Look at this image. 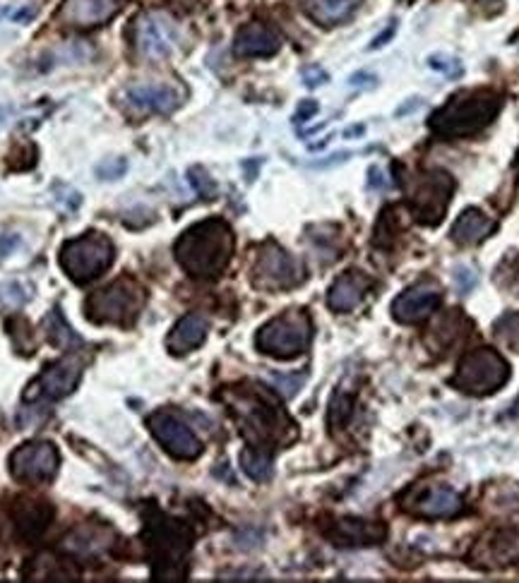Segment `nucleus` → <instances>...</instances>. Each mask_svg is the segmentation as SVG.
<instances>
[{"instance_id":"27","label":"nucleus","mask_w":519,"mask_h":583,"mask_svg":"<svg viewBox=\"0 0 519 583\" xmlns=\"http://www.w3.org/2000/svg\"><path fill=\"white\" fill-rule=\"evenodd\" d=\"M301 3L315 22L322 27H334L349 20L363 0H301Z\"/></svg>"},{"instance_id":"16","label":"nucleus","mask_w":519,"mask_h":583,"mask_svg":"<svg viewBox=\"0 0 519 583\" xmlns=\"http://www.w3.org/2000/svg\"><path fill=\"white\" fill-rule=\"evenodd\" d=\"M440 298H443L440 286L433 284V281H423V284H416L404 293H399L395 303H392V315L402 324L423 322L438 308Z\"/></svg>"},{"instance_id":"45","label":"nucleus","mask_w":519,"mask_h":583,"mask_svg":"<svg viewBox=\"0 0 519 583\" xmlns=\"http://www.w3.org/2000/svg\"><path fill=\"white\" fill-rule=\"evenodd\" d=\"M395 29H397V22H392V24H390V29H387V32H383V34H380L378 39H375L373 44H371V48H380L383 44H387V41H390V36L395 34Z\"/></svg>"},{"instance_id":"36","label":"nucleus","mask_w":519,"mask_h":583,"mask_svg":"<svg viewBox=\"0 0 519 583\" xmlns=\"http://www.w3.org/2000/svg\"><path fill=\"white\" fill-rule=\"evenodd\" d=\"M125 171H128V161H125L123 156H111V159H104L97 166V178L118 180V178H123Z\"/></svg>"},{"instance_id":"30","label":"nucleus","mask_w":519,"mask_h":583,"mask_svg":"<svg viewBox=\"0 0 519 583\" xmlns=\"http://www.w3.org/2000/svg\"><path fill=\"white\" fill-rule=\"evenodd\" d=\"M46 336H49L51 344H56L58 348H73L75 344H80L77 334L70 329V324L65 322L61 308H53L46 317Z\"/></svg>"},{"instance_id":"33","label":"nucleus","mask_w":519,"mask_h":583,"mask_svg":"<svg viewBox=\"0 0 519 583\" xmlns=\"http://www.w3.org/2000/svg\"><path fill=\"white\" fill-rule=\"evenodd\" d=\"M303 382H306V375H282V372H274L272 375V387L277 389L284 399H291L301 392Z\"/></svg>"},{"instance_id":"42","label":"nucleus","mask_w":519,"mask_h":583,"mask_svg":"<svg viewBox=\"0 0 519 583\" xmlns=\"http://www.w3.org/2000/svg\"><path fill=\"white\" fill-rule=\"evenodd\" d=\"M315 111H318V104H315V101H303V104L298 106V111H296V120L301 123V120L313 118Z\"/></svg>"},{"instance_id":"8","label":"nucleus","mask_w":519,"mask_h":583,"mask_svg":"<svg viewBox=\"0 0 519 583\" xmlns=\"http://www.w3.org/2000/svg\"><path fill=\"white\" fill-rule=\"evenodd\" d=\"M111 262L113 243L99 231H89L85 236L68 240L61 250V267L77 284L97 279Z\"/></svg>"},{"instance_id":"47","label":"nucleus","mask_w":519,"mask_h":583,"mask_svg":"<svg viewBox=\"0 0 519 583\" xmlns=\"http://www.w3.org/2000/svg\"><path fill=\"white\" fill-rule=\"evenodd\" d=\"M359 132H363V125H356V128L346 130V137H359Z\"/></svg>"},{"instance_id":"38","label":"nucleus","mask_w":519,"mask_h":583,"mask_svg":"<svg viewBox=\"0 0 519 583\" xmlns=\"http://www.w3.org/2000/svg\"><path fill=\"white\" fill-rule=\"evenodd\" d=\"M476 284V272L471 267H459L455 269V286H457V291L459 293H469L471 288H474Z\"/></svg>"},{"instance_id":"3","label":"nucleus","mask_w":519,"mask_h":583,"mask_svg":"<svg viewBox=\"0 0 519 583\" xmlns=\"http://www.w3.org/2000/svg\"><path fill=\"white\" fill-rule=\"evenodd\" d=\"M503 99L491 89L457 92L443 108L433 113L431 130L440 137H471L493 123Z\"/></svg>"},{"instance_id":"6","label":"nucleus","mask_w":519,"mask_h":583,"mask_svg":"<svg viewBox=\"0 0 519 583\" xmlns=\"http://www.w3.org/2000/svg\"><path fill=\"white\" fill-rule=\"evenodd\" d=\"M313 339V322L306 310L294 308L277 315L255 336L258 351L274 358H296L308 351Z\"/></svg>"},{"instance_id":"46","label":"nucleus","mask_w":519,"mask_h":583,"mask_svg":"<svg viewBox=\"0 0 519 583\" xmlns=\"http://www.w3.org/2000/svg\"><path fill=\"white\" fill-rule=\"evenodd\" d=\"M371 77H373V75H366V72H359V75L351 77L349 82H351V84H366V82H368V84H375V80H371Z\"/></svg>"},{"instance_id":"40","label":"nucleus","mask_w":519,"mask_h":583,"mask_svg":"<svg viewBox=\"0 0 519 583\" xmlns=\"http://www.w3.org/2000/svg\"><path fill=\"white\" fill-rule=\"evenodd\" d=\"M325 82H327V72L318 68V65H310V68L303 70V84H306V87L315 89Z\"/></svg>"},{"instance_id":"4","label":"nucleus","mask_w":519,"mask_h":583,"mask_svg":"<svg viewBox=\"0 0 519 583\" xmlns=\"http://www.w3.org/2000/svg\"><path fill=\"white\" fill-rule=\"evenodd\" d=\"M190 545H193V533L186 524L169 516L147 519V548L157 579H183Z\"/></svg>"},{"instance_id":"20","label":"nucleus","mask_w":519,"mask_h":583,"mask_svg":"<svg viewBox=\"0 0 519 583\" xmlns=\"http://www.w3.org/2000/svg\"><path fill=\"white\" fill-rule=\"evenodd\" d=\"M121 8L123 0H65L63 20L75 27H99Z\"/></svg>"},{"instance_id":"44","label":"nucleus","mask_w":519,"mask_h":583,"mask_svg":"<svg viewBox=\"0 0 519 583\" xmlns=\"http://www.w3.org/2000/svg\"><path fill=\"white\" fill-rule=\"evenodd\" d=\"M34 15H37V10H34V8H29V5H27V8H22V10H17V12H15V15H13V20H15V22H20V24H25V22L32 20Z\"/></svg>"},{"instance_id":"9","label":"nucleus","mask_w":519,"mask_h":583,"mask_svg":"<svg viewBox=\"0 0 519 583\" xmlns=\"http://www.w3.org/2000/svg\"><path fill=\"white\" fill-rule=\"evenodd\" d=\"M409 207L419 221L428 226L440 224L447 204L455 192V178L447 171H428L407 180Z\"/></svg>"},{"instance_id":"24","label":"nucleus","mask_w":519,"mask_h":583,"mask_svg":"<svg viewBox=\"0 0 519 583\" xmlns=\"http://www.w3.org/2000/svg\"><path fill=\"white\" fill-rule=\"evenodd\" d=\"M53 519V507L44 500H25L15 507L17 533L27 540H37Z\"/></svg>"},{"instance_id":"31","label":"nucleus","mask_w":519,"mask_h":583,"mask_svg":"<svg viewBox=\"0 0 519 583\" xmlns=\"http://www.w3.org/2000/svg\"><path fill=\"white\" fill-rule=\"evenodd\" d=\"M495 284L505 288L507 293L519 296V255L505 257L503 264L498 267V274H495Z\"/></svg>"},{"instance_id":"29","label":"nucleus","mask_w":519,"mask_h":583,"mask_svg":"<svg viewBox=\"0 0 519 583\" xmlns=\"http://www.w3.org/2000/svg\"><path fill=\"white\" fill-rule=\"evenodd\" d=\"M241 466H243V471H246V476L258 480V483L270 480L274 473L270 452H265V449H255V447L246 449V452L241 454Z\"/></svg>"},{"instance_id":"43","label":"nucleus","mask_w":519,"mask_h":583,"mask_svg":"<svg viewBox=\"0 0 519 583\" xmlns=\"http://www.w3.org/2000/svg\"><path fill=\"white\" fill-rule=\"evenodd\" d=\"M368 185H371V188H383L385 178L383 173H380V168H371V173H368Z\"/></svg>"},{"instance_id":"26","label":"nucleus","mask_w":519,"mask_h":583,"mask_svg":"<svg viewBox=\"0 0 519 583\" xmlns=\"http://www.w3.org/2000/svg\"><path fill=\"white\" fill-rule=\"evenodd\" d=\"M469 334V320L459 312H447L445 317H440L438 324L431 329V336H428V344L435 353H450L452 348H457V344L462 339H467Z\"/></svg>"},{"instance_id":"37","label":"nucleus","mask_w":519,"mask_h":583,"mask_svg":"<svg viewBox=\"0 0 519 583\" xmlns=\"http://www.w3.org/2000/svg\"><path fill=\"white\" fill-rule=\"evenodd\" d=\"M431 68H435L438 72H445L450 80H457L459 75H462V65H459L457 58H447V56H433L431 60Z\"/></svg>"},{"instance_id":"35","label":"nucleus","mask_w":519,"mask_h":583,"mask_svg":"<svg viewBox=\"0 0 519 583\" xmlns=\"http://www.w3.org/2000/svg\"><path fill=\"white\" fill-rule=\"evenodd\" d=\"M188 178H190V183H193L195 192H200V197H205V200H212V197L217 195V183H214L210 173H205V168H200V166L190 168Z\"/></svg>"},{"instance_id":"1","label":"nucleus","mask_w":519,"mask_h":583,"mask_svg":"<svg viewBox=\"0 0 519 583\" xmlns=\"http://www.w3.org/2000/svg\"><path fill=\"white\" fill-rule=\"evenodd\" d=\"M226 401L234 413L238 430L255 449L272 452L274 447L296 437L294 420L286 416L282 404L260 384H241V387L229 389Z\"/></svg>"},{"instance_id":"10","label":"nucleus","mask_w":519,"mask_h":583,"mask_svg":"<svg viewBox=\"0 0 519 583\" xmlns=\"http://www.w3.org/2000/svg\"><path fill=\"white\" fill-rule=\"evenodd\" d=\"M306 279L301 262L277 243H265L255 257L253 284L262 291H286Z\"/></svg>"},{"instance_id":"39","label":"nucleus","mask_w":519,"mask_h":583,"mask_svg":"<svg viewBox=\"0 0 519 583\" xmlns=\"http://www.w3.org/2000/svg\"><path fill=\"white\" fill-rule=\"evenodd\" d=\"M0 298H3V303H8V305H22L27 300V293L22 291V286L20 284H5V286H0Z\"/></svg>"},{"instance_id":"17","label":"nucleus","mask_w":519,"mask_h":583,"mask_svg":"<svg viewBox=\"0 0 519 583\" xmlns=\"http://www.w3.org/2000/svg\"><path fill=\"white\" fill-rule=\"evenodd\" d=\"M82 370H85V363L82 358L68 356L58 363H53L39 375V380L34 382L32 392L34 396H44V399L58 401L65 399L68 394L75 392L77 382H80Z\"/></svg>"},{"instance_id":"5","label":"nucleus","mask_w":519,"mask_h":583,"mask_svg":"<svg viewBox=\"0 0 519 583\" xmlns=\"http://www.w3.org/2000/svg\"><path fill=\"white\" fill-rule=\"evenodd\" d=\"M145 308V291L137 281L121 276L113 284L99 288L87 298V320L94 324H121L130 327Z\"/></svg>"},{"instance_id":"21","label":"nucleus","mask_w":519,"mask_h":583,"mask_svg":"<svg viewBox=\"0 0 519 583\" xmlns=\"http://www.w3.org/2000/svg\"><path fill=\"white\" fill-rule=\"evenodd\" d=\"M371 286H373L371 276L359 272V269H351V272L342 274L334 281L330 288V296H327V305H330L334 312L354 310L356 305L366 298V293L371 291Z\"/></svg>"},{"instance_id":"34","label":"nucleus","mask_w":519,"mask_h":583,"mask_svg":"<svg viewBox=\"0 0 519 583\" xmlns=\"http://www.w3.org/2000/svg\"><path fill=\"white\" fill-rule=\"evenodd\" d=\"M351 416V399L349 394L337 392L334 394L332 404H330V428L337 430L339 425H344Z\"/></svg>"},{"instance_id":"7","label":"nucleus","mask_w":519,"mask_h":583,"mask_svg":"<svg viewBox=\"0 0 519 583\" xmlns=\"http://www.w3.org/2000/svg\"><path fill=\"white\" fill-rule=\"evenodd\" d=\"M510 380V365L491 346H481L469 351L462 358L459 368L452 377V384L459 392L474 396H486L498 392L503 384Z\"/></svg>"},{"instance_id":"25","label":"nucleus","mask_w":519,"mask_h":583,"mask_svg":"<svg viewBox=\"0 0 519 583\" xmlns=\"http://www.w3.org/2000/svg\"><path fill=\"white\" fill-rule=\"evenodd\" d=\"M207 327L210 324H207L205 317L198 315V312H190V315L181 317L176 327H173L169 339H166V346L176 356H183V353L193 351V348H198L205 341Z\"/></svg>"},{"instance_id":"49","label":"nucleus","mask_w":519,"mask_h":583,"mask_svg":"<svg viewBox=\"0 0 519 583\" xmlns=\"http://www.w3.org/2000/svg\"><path fill=\"white\" fill-rule=\"evenodd\" d=\"M0 15H3V10H0Z\"/></svg>"},{"instance_id":"11","label":"nucleus","mask_w":519,"mask_h":583,"mask_svg":"<svg viewBox=\"0 0 519 583\" xmlns=\"http://www.w3.org/2000/svg\"><path fill=\"white\" fill-rule=\"evenodd\" d=\"M149 430H152L154 440L169 452L173 459H198L202 454V442L198 440L193 430L188 428L186 420L178 413L169 411V408H161V411L149 416Z\"/></svg>"},{"instance_id":"18","label":"nucleus","mask_w":519,"mask_h":583,"mask_svg":"<svg viewBox=\"0 0 519 583\" xmlns=\"http://www.w3.org/2000/svg\"><path fill=\"white\" fill-rule=\"evenodd\" d=\"M325 536L330 543L342 545V548H361V545H378L387 536V528L380 521L354 519V516H344V519L330 521L325 528Z\"/></svg>"},{"instance_id":"41","label":"nucleus","mask_w":519,"mask_h":583,"mask_svg":"<svg viewBox=\"0 0 519 583\" xmlns=\"http://www.w3.org/2000/svg\"><path fill=\"white\" fill-rule=\"evenodd\" d=\"M17 243H20V238L13 236V233H3L0 236V260H5L17 248Z\"/></svg>"},{"instance_id":"28","label":"nucleus","mask_w":519,"mask_h":583,"mask_svg":"<svg viewBox=\"0 0 519 583\" xmlns=\"http://www.w3.org/2000/svg\"><path fill=\"white\" fill-rule=\"evenodd\" d=\"M495 228V221L491 216H486L481 209H467L452 226V240H457L459 245H476L483 238L491 236Z\"/></svg>"},{"instance_id":"32","label":"nucleus","mask_w":519,"mask_h":583,"mask_svg":"<svg viewBox=\"0 0 519 583\" xmlns=\"http://www.w3.org/2000/svg\"><path fill=\"white\" fill-rule=\"evenodd\" d=\"M495 334L503 341L505 346H510L512 351H519V315L517 312H510L503 320H498L495 324Z\"/></svg>"},{"instance_id":"13","label":"nucleus","mask_w":519,"mask_h":583,"mask_svg":"<svg viewBox=\"0 0 519 583\" xmlns=\"http://www.w3.org/2000/svg\"><path fill=\"white\" fill-rule=\"evenodd\" d=\"M58 471V449L51 442H25L10 454V473L22 483L51 480Z\"/></svg>"},{"instance_id":"2","label":"nucleus","mask_w":519,"mask_h":583,"mask_svg":"<svg viewBox=\"0 0 519 583\" xmlns=\"http://www.w3.org/2000/svg\"><path fill=\"white\" fill-rule=\"evenodd\" d=\"M176 260L188 274L200 279H214L226 269L234 255V233L226 221L207 219L190 226L176 240Z\"/></svg>"},{"instance_id":"22","label":"nucleus","mask_w":519,"mask_h":583,"mask_svg":"<svg viewBox=\"0 0 519 583\" xmlns=\"http://www.w3.org/2000/svg\"><path fill=\"white\" fill-rule=\"evenodd\" d=\"M282 39L272 27L262 22H250L246 27L238 29L234 51L236 56H272L279 51Z\"/></svg>"},{"instance_id":"48","label":"nucleus","mask_w":519,"mask_h":583,"mask_svg":"<svg viewBox=\"0 0 519 583\" xmlns=\"http://www.w3.org/2000/svg\"><path fill=\"white\" fill-rule=\"evenodd\" d=\"M479 3H483V5H498L500 0H479Z\"/></svg>"},{"instance_id":"23","label":"nucleus","mask_w":519,"mask_h":583,"mask_svg":"<svg viewBox=\"0 0 519 583\" xmlns=\"http://www.w3.org/2000/svg\"><path fill=\"white\" fill-rule=\"evenodd\" d=\"M113 543V531L101 524H85L75 528L68 538H65V548L73 555L80 557H97L101 552H106Z\"/></svg>"},{"instance_id":"15","label":"nucleus","mask_w":519,"mask_h":583,"mask_svg":"<svg viewBox=\"0 0 519 583\" xmlns=\"http://www.w3.org/2000/svg\"><path fill=\"white\" fill-rule=\"evenodd\" d=\"M135 44L137 51L149 60H161L171 56L178 44V29L171 17L161 12H147L135 24Z\"/></svg>"},{"instance_id":"12","label":"nucleus","mask_w":519,"mask_h":583,"mask_svg":"<svg viewBox=\"0 0 519 583\" xmlns=\"http://www.w3.org/2000/svg\"><path fill=\"white\" fill-rule=\"evenodd\" d=\"M402 507L421 519H452L462 514L464 500L459 492L440 483H419L404 495Z\"/></svg>"},{"instance_id":"14","label":"nucleus","mask_w":519,"mask_h":583,"mask_svg":"<svg viewBox=\"0 0 519 583\" xmlns=\"http://www.w3.org/2000/svg\"><path fill=\"white\" fill-rule=\"evenodd\" d=\"M476 569H503L519 562V526L495 528L469 552Z\"/></svg>"},{"instance_id":"19","label":"nucleus","mask_w":519,"mask_h":583,"mask_svg":"<svg viewBox=\"0 0 519 583\" xmlns=\"http://www.w3.org/2000/svg\"><path fill=\"white\" fill-rule=\"evenodd\" d=\"M128 101L140 111L171 113L181 106L183 92L171 84H135L128 89Z\"/></svg>"}]
</instances>
